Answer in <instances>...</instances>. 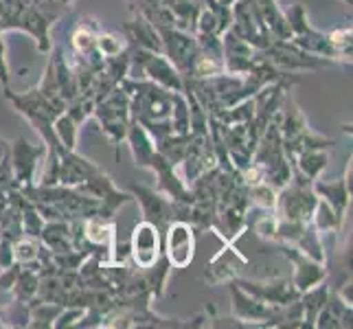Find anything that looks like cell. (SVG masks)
Wrapping results in <instances>:
<instances>
[{"instance_id":"6da1fadb","label":"cell","mask_w":353,"mask_h":329,"mask_svg":"<svg viewBox=\"0 0 353 329\" xmlns=\"http://www.w3.org/2000/svg\"><path fill=\"white\" fill-rule=\"evenodd\" d=\"M252 165L259 169L263 182L272 185L276 191L292 180V165L285 156L281 134H279L274 121L268 123V128L259 137L257 148L252 152Z\"/></svg>"},{"instance_id":"7a4b0ae2","label":"cell","mask_w":353,"mask_h":329,"mask_svg":"<svg viewBox=\"0 0 353 329\" xmlns=\"http://www.w3.org/2000/svg\"><path fill=\"white\" fill-rule=\"evenodd\" d=\"M5 99L16 108L18 114H22L35 128V132L42 137L46 150L62 148L53 134V121L57 119V114L62 112V110L55 108L48 99H44L38 88L27 90V92H14L11 88H5Z\"/></svg>"},{"instance_id":"3957f363","label":"cell","mask_w":353,"mask_h":329,"mask_svg":"<svg viewBox=\"0 0 353 329\" xmlns=\"http://www.w3.org/2000/svg\"><path fill=\"white\" fill-rule=\"evenodd\" d=\"M128 77L154 81L161 88L172 90V92L185 90V77H182L176 70V66L169 62L165 53L148 51V48H139V46H130Z\"/></svg>"},{"instance_id":"277c9868","label":"cell","mask_w":353,"mask_h":329,"mask_svg":"<svg viewBox=\"0 0 353 329\" xmlns=\"http://www.w3.org/2000/svg\"><path fill=\"white\" fill-rule=\"evenodd\" d=\"M316 204H319V196L312 189V180L292 172V180L276 191L274 215L290 222H310Z\"/></svg>"},{"instance_id":"5b68a950","label":"cell","mask_w":353,"mask_h":329,"mask_svg":"<svg viewBox=\"0 0 353 329\" xmlns=\"http://www.w3.org/2000/svg\"><path fill=\"white\" fill-rule=\"evenodd\" d=\"M92 117L99 121L103 137L110 141L112 148H119L125 141L128 126H130V97L128 92L117 86L101 99H97Z\"/></svg>"},{"instance_id":"8992f818","label":"cell","mask_w":353,"mask_h":329,"mask_svg":"<svg viewBox=\"0 0 353 329\" xmlns=\"http://www.w3.org/2000/svg\"><path fill=\"white\" fill-rule=\"evenodd\" d=\"M128 191L132 193V200H137L141 204L143 219L156 224L158 228H161V233L169 222H174V219H187V215H189V204L169 200L165 193L156 191V189L132 182V185L128 187Z\"/></svg>"},{"instance_id":"52a82bcc","label":"cell","mask_w":353,"mask_h":329,"mask_svg":"<svg viewBox=\"0 0 353 329\" xmlns=\"http://www.w3.org/2000/svg\"><path fill=\"white\" fill-rule=\"evenodd\" d=\"M196 235L198 230L193 228L187 219H174L163 230V255L169 266L176 270H185L191 266L196 257Z\"/></svg>"},{"instance_id":"ba28073f","label":"cell","mask_w":353,"mask_h":329,"mask_svg":"<svg viewBox=\"0 0 353 329\" xmlns=\"http://www.w3.org/2000/svg\"><path fill=\"white\" fill-rule=\"evenodd\" d=\"M46 158V145H33L27 139H14L9 143V161L14 167L16 176V189L38 185V176L42 172Z\"/></svg>"},{"instance_id":"9c48e42d","label":"cell","mask_w":353,"mask_h":329,"mask_svg":"<svg viewBox=\"0 0 353 329\" xmlns=\"http://www.w3.org/2000/svg\"><path fill=\"white\" fill-rule=\"evenodd\" d=\"M158 35H161L163 42V53L167 55V59L176 66V70L182 77L189 79L193 64L198 59V42L196 35L189 31H182L176 27H156Z\"/></svg>"},{"instance_id":"30bf717a","label":"cell","mask_w":353,"mask_h":329,"mask_svg":"<svg viewBox=\"0 0 353 329\" xmlns=\"http://www.w3.org/2000/svg\"><path fill=\"white\" fill-rule=\"evenodd\" d=\"M230 9H233V24H230V29H233L239 38H243L254 48H259V51H265V48L274 42L270 31L265 29L261 11L254 0H235V3L230 5Z\"/></svg>"},{"instance_id":"8fae6325","label":"cell","mask_w":353,"mask_h":329,"mask_svg":"<svg viewBox=\"0 0 353 329\" xmlns=\"http://www.w3.org/2000/svg\"><path fill=\"white\" fill-rule=\"evenodd\" d=\"M233 283H237L243 292H248V295L263 301L265 306H270V308H283L301 297L294 283H292V279H285V277L261 279L259 281V279H243L239 275Z\"/></svg>"},{"instance_id":"7c38bea8","label":"cell","mask_w":353,"mask_h":329,"mask_svg":"<svg viewBox=\"0 0 353 329\" xmlns=\"http://www.w3.org/2000/svg\"><path fill=\"white\" fill-rule=\"evenodd\" d=\"M130 257L134 266L139 270L154 266L158 259L163 257V233L156 224L148 222V219H141V222L132 228V237H130Z\"/></svg>"},{"instance_id":"4fadbf2b","label":"cell","mask_w":353,"mask_h":329,"mask_svg":"<svg viewBox=\"0 0 353 329\" xmlns=\"http://www.w3.org/2000/svg\"><path fill=\"white\" fill-rule=\"evenodd\" d=\"M263 55L270 59V62L288 72H299V70H316L323 66H330V59L316 57L307 51L299 48L292 40H274L270 46L265 48Z\"/></svg>"},{"instance_id":"5bb4252c","label":"cell","mask_w":353,"mask_h":329,"mask_svg":"<svg viewBox=\"0 0 353 329\" xmlns=\"http://www.w3.org/2000/svg\"><path fill=\"white\" fill-rule=\"evenodd\" d=\"M259 53H261L259 48H254L243 38H239L233 29H226L222 33V57H224L226 72L246 75L254 66V62L259 59Z\"/></svg>"},{"instance_id":"9a60e30c","label":"cell","mask_w":353,"mask_h":329,"mask_svg":"<svg viewBox=\"0 0 353 329\" xmlns=\"http://www.w3.org/2000/svg\"><path fill=\"white\" fill-rule=\"evenodd\" d=\"M281 252H283V257L294 266L292 283H294V288L299 290V295L327 281V263L316 261V259L307 257V255L299 252L294 246H285V243H281Z\"/></svg>"},{"instance_id":"2e32d148","label":"cell","mask_w":353,"mask_h":329,"mask_svg":"<svg viewBox=\"0 0 353 329\" xmlns=\"http://www.w3.org/2000/svg\"><path fill=\"white\" fill-rule=\"evenodd\" d=\"M246 263H248V259L235 248V243L224 241V248L215 255L209 266H206V270L202 272V279L213 288L230 283L239 277L241 268Z\"/></svg>"},{"instance_id":"e0dca14e","label":"cell","mask_w":353,"mask_h":329,"mask_svg":"<svg viewBox=\"0 0 353 329\" xmlns=\"http://www.w3.org/2000/svg\"><path fill=\"white\" fill-rule=\"evenodd\" d=\"M230 312L233 319L241 325H254V327H265L268 321L272 319L274 308L265 306L263 301L254 299L248 292H243L237 283L230 281Z\"/></svg>"},{"instance_id":"ac0fdd59","label":"cell","mask_w":353,"mask_h":329,"mask_svg":"<svg viewBox=\"0 0 353 329\" xmlns=\"http://www.w3.org/2000/svg\"><path fill=\"white\" fill-rule=\"evenodd\" d=\"M150 169L158 178L156 191L165 193V196L169 200H174V202H182V204H191L193 202V193H191L189 185L178 176L176 167L169 163L167 158H163L161 154H156Z\"/></svg>"},{"instance_id":"d6986e66","label":"cell","mask_w":353,"mask_h":329,"mask_svg":"<svg viewBox=\"0 0 353 329\" xmlns=\"http://www.w3.org/2000/svg\"><path fill=\"white\" fill-rule=\"evenodd\" d=\"M312 189H314L316 196L330 204L334 209V213L345 222L347 209L351 206V189L347 185L345 176L338 178V180H321L319 178V180L312 182Z\"/></svg>"},{"instance_id":"ffe728a7","label":"cell","mask_w":353,"mask_h":329,"mask_svg":"<svg viewBox=\"0 0 353 329\" xmlns=\"http://www.w3.org/2000/svg\"><path fill=\"white\" fill-rule=\"evenodd\" d=\"M125 141L130 145V152L134 158V165L143 167V169H150L154 156L158 154L156 150V143L150 137V132L145 130L139 121L130 119V126H128V134H125Z\"/></svg>"},{"instance_id":"44dd1931","label":"cell","mask_w":353,"mask_h":329,"mask_svg":"<svg viewBox=\"0 0 353 329\" xmlns=\"http://www.w3.org/2000/svg\"><path fill=\"white\" fill-rule=\"evenodd\" d=\"M121 33L125 35L130 46H139V48H148V51L163 53L161 35H158L154 24L150 20H145L143 16H134L130 22H125Z\"/></svg>"},{"instance_id":"7402d4cb","label":"cell","mask_w":353,"mask_h":329,"mask_svg":"<svg viewBox=\"0 0 353 329\" xmlns=\"http://www.w3.org/2000/svg\"><path fill=\"white\" fill-rule=\"evenodd\" d=\"M290 165H292V172H296L303 178L314 182L323 176L327 165H330V150H321V148L319 150H303L292 158Z\"/></svg>"},{"instance_id":"603a6c76","label":"cell","mask_w":353,"mask_h":329,"mask_svg":"<svg viewBox=\"0 0 353 329\" xmlns=\"http://www.w3.org/2000/svg\"><path fill=\"white\" fill-rule=\"evenodd\" d=\"M40 241L51 252H64L72 248L70 241V226L66 219H51V222H44V228L40 233Z\"/></svg>"},{"instance_id":"cb8c5ba5","label":"cell","mask_w":353,"mask_h":329,"mask_svg":"<svg viewBox=\"0 0 353 329\" xmlns=\"http://www.w3.org/2000/svg\"><path fill=\"white\" fill-rule=\"evenodd\" d=\"M294 248L316 261L327 263V250L323 243V235H321V230L312 224V219L305 222V226H303V230L299 233V237L294 241Z\"/></svg>"},{"instance_id":"d4e9b609","label":"cell","mask_w":353,"mask_h":329,"mask_svg":"<svg viewBox=\"0 0 353 329\" xmlns=\"http://www.w3.org/2000/svg\"><path fill=\"white\" fill-rule=\"evenodd\" d=\"M163 5L169 9V14L176 20V29L193 33L196 18L202 9V0H163Z\"/></svg>"},{"instance_id":"484cf974","label":"cell","mask_w":353,"mask_h":329,"mask_svg":"<svg viewBox=\"0 0 353 329\" xmlns=\"http://www.w3.org/2000/svg\"><path fill=\"white\" fill-rule=\"evenodd\" d=\"M327 297H330V286L325 281L319 283L316 288L303 292L299 297L301 299V306H303V321H305V327H314L316 319H319L321 310L327 306Z\"/></svg>"},{"instance_id":"4316f807","label":"cell","mask_w":353,"mask_h":329,"mask_svg":"<svg viewBox=\"0 0 353 329\" xmlns=\"http://www.w3.org/2000/svg\"><path fill=\"white\" fill-rule=\"evenodd\" d=\"M79 123L72 119L66 110L59 112L57 119L53 121V134L57 143L62 145L64 150H77V141H79Z\"/></svg>"},{"instance_id":"83f0119b","label":"cell","mask_w":353,"mask_h":329,"mask_svg":"<svg viewBox=\"0 0 353 329\" xmlns=\"http://www.w3.org/2000/svg\"><path fill=\"white\" fill-rule=\"evenodd\" d=\"M38 286H40V275L31 270V268L22 266L16 283L11 288V295H14V299H18V301L31 303L35 297H38Z\"/></svg>"},{"instance_id":"f1b7e54d","label":"cell","mask_w":353,"mask_h":329,"mask_svg":"<svg viewBox=\"0 0 353 329\" xmlns=\"http://www.w3.org/2000/svg\"><path fill=\"white\" fill-rule=\"evenodd\" d=\"M327 38H330V44L334 48V57L336 62L340 64H351V51H353V31H351V24L349 27H340V29H334L327 33Z\"/></svg>"},{"instance_id":"f546056e","label":"cell","mask_w":353,"mask_h":329,"mask_svg":"<svg viewBox=\"0 0 353 329\" xmlns=\"http://www.w3.org/2000/svg\"><path fill=\"white\" fill-rule=\"evenodd\" d=\"M312 224L321 230V235H325V233L336 235L340 230V226H343V219L334 213V209L330 204L319 198V204H316L314 215H312Z\"/></svg>"},{"instance_id":"4dcf8cb0","label":"cell","mask_w":353,"mask_h":329,"mask_svg":"<svg viewBox=\"0 0 353 329\" xmlns=\"http://www.w3.org/2000/svg\"><path fill=\"white\" fill-rule=\"evenodd\" d=\"M169 123H172V134H191V117H189V103L185 99V92H174Z\"/></svg>"},{"instance_id":"1f68e13d","label":"cell","mask_w":353,"mask_h":329,"mask_svg":"<svg viewBox=\"0 0 353 329\" xmlns=\"http://www.w3.org/2000/svg\"><path fill=\"white\" fill-rule=\"evenodd\" d=\"M130 48L128 40L123 33H114V31H101L97 33V51H99L103 57H114V55H121L125 53Z\"/></svg>"},{"instance_id":"d6a6232c","label":"cell","mask_w":353,"mask_h":329,"mask_svg":"<svg viewBox=\"0 0 353 329\" xmlns=\"http://www.w3.org/2000/svg\"><path fill=\"white\" fill-rule=\"evenodd\" d=\"M31 321V310H29V303L18 301L14 299L9 303L5 310H0V323L3 327H29Z\"/></svg>"},{"instance_id":"836d02e7","label":"cell","mask_w":353,"mask_h":329,"mask_svg":"<svg viewBox=\"0 0 353 329\" xmlns=\"http://www.w3.org/2000/svg\"><path fill=\"white\" fill-rule=\"evenodd\" d=\"M246 196L248 202L254 209H270L274 211V202H276V189L268 182H254V185L246 187Z\"/></svg>"},{"instance_id":"e575fe53","label":"cell","mask_w":353,"mask_h":329,"mask_svg":"<svg viewBox=\"0 0 353 329\" xmlns=\"http://www.w3.org/2000/svg\"><path fill=\"white\" fill-rule=\"evenodd\" d=\"M38 252H40V239L22 235L14 241V259L22 266L38 259Z\"/></svg>"},{"instance_id":"d590c367","label":"cell","mask_w":353,"mask_h":329,"mask_svg":"<svg viewBox=\"0 0 353 329\" xmlns=\"http://www.w3.org/2000/svg\"><path fill=\"white\" fill-rule=\"evenodd\" d=\"M86 308L81 306H64L62 312L57 314V319L53 321V329H66V327H77V323L83 319Z\"/></svg>"},{"instance_id":"8d00e7d4","label":"cell","mask_w":353,"mask_h":329,"mask_svg":"<svg viewBox=\"0 0 353 329\" xmlns=\"http://www.w3.org/2000/svg\"><path fill=\"white\" fill-rule=\"evenodd\" d=\"M20 270H22V263H18V261L14 266L5 268V270H0V290H3V292H11V288H14Z\"/></svg>"},{"instance_id":"74e56055","label":"cell","mask_w":353,"mask_h":329,"mask_svg":"<svg viewBox=\"0 0 353 329\" xmlns=\"http://www.w3.org/2000/svg\"><path fill=\"white\" fill-rule=\"evenodd\" d=\"M16 259H14V241L7 239V237H0V270H5V268L14 266Z\"/></svg>"},{"instance_id":"f35d334b","label":"cell","mask_w":353,"mask_h":329,"mask_svg":"<svg viewBox=\"0 0 353 329\" xmlns=\"http://www.w3.org/2000/svg\"><path fill=\"white\" fill-rule=\"evenodd\" d=\"M5 31H0V86L9 88V64H7V46H5Z\"/></svg>"},{"instance_id":"ab89813d","label":"cell","mask_w":353,"mask_h":329,"mask_svg":"<svg viewBox=\"0 0 353 329\" xmlns=\"http://www.w3.org/2000/svg\"><path fill=\"white\" fill-rule=\"evenodd\" d=\"M57 3H59V5H64L66 9H70V7H72V3H75V0H57Z\"/></svg>"},{"instance_id":"60d3db41","label":"cell","mask_w":353,"mask_h":329,"mask_svg":"<svg viewBox=\"0 0 353 329\" xmlns=\"http://www.w3.org/2000/svg\"><path fill=\"white\" fill-rule=\"evenodd\" d=\"M343 3H347V5H351V3H353V0H343Z\"/></svg>"},{"instance_id":"b9f144b4","label":"cell","mask_w":353,"mask_h":329,"mask_svg":"<svg viewBox=\"0 0 353 329\" xmlns=\"http://www.w3.org/2000/svg\"><path fill=\"white\" fill-rule=\"evenodd\" d=\"M0 327H3V323H0Z\"/></svg>"}]
</instances>
